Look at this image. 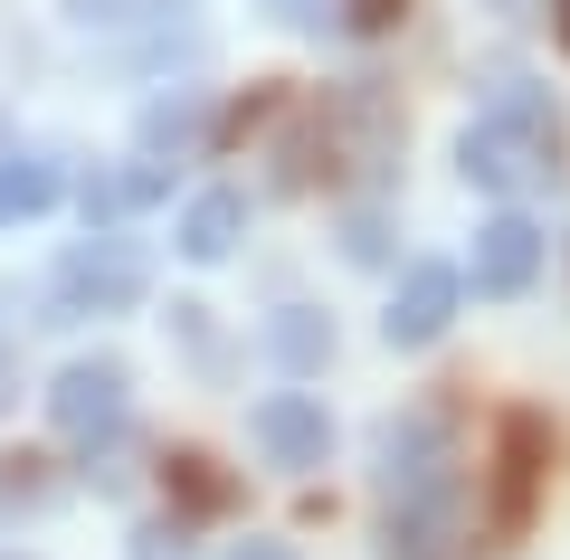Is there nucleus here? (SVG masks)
Wrapping results in <instances>:
<instances>
[{
  "label": "nucleus",
  "mask_w": 570,
  "mask_h": 560,
  "mask_svg": "<svg viewBox=\"0 0 570 560\" xmlns=\"http://www.w3.org/2000/svg\"><path fill=\"white\" fill-rule=\"evenodd\" d=\"M551 161H561V115H551V96L532 77H494V96L475 105V124L456 134V171H466L475 190H494V200H513V190H542Z\"/></svg>",
  "instance_id": "1"
},
{
  "label": "nucleus",
  "mask_w": 570,
  "mask_h": 560,
  "mask_svg": "<svg viewBox=\"0 0 570 560\" xmlns=\"http://www.w3.org/2000/svg\"><path fill=\"white\" fill-rule=\"evenodd\" d=\"M371 494L381 503H438L456 494V428L438 409H400L371 428Z\"/></svg>",
  "instance_id": "2"
},
{
  "label": "nucleus",
  "mask_w": 570,
  "mask_h": 560,
  "mask_svg": "<svg viewBox=\"0 0 570 560\" xmlns=\"http://www.w3.org/2000/svg\"><path fill=\"white\" fill-rule=\"evenodd\" d=\"M142 295H153V257H142L134 238H115V228L77 238V247L58 257V276H48L58 323H77V314H134Z\"/></svg>",
  "instance_id": "3"
},
{
  "label": "nucleus",
  "mask_w": 570,
  "mask_h": 560,
  "mask_svg": "<svg viewBox=\"0 0 570 560\" xmlns=\"http://www.w3.org/2000/svg\"><path fill=\"white\" fill-rule=\"evenodd\" d=\"M48 419H58L77 446H115L124 428H134V371H124L115 352L67 361V371H58V390H48Z\"/></svg>",
  "instance_id": "4"
},
{
  "label": "nucleus",
  "mask_w": 570,
  "mask_h": 560,
  "mask_svg": "<svg viewBox=\"0 0 570 560\" xmlns=\"http://www.w3.org/2000/svg\"><path fill=\"white\" fill-rule=\"evenodd\" d=\"M456 304H466V276H456V266H409L400 295H390V314H381V342L390 352H428V342L456 323Z\"/></svg>",
  "instance_id": "5"
},
{
  "label": "nucleus",
  "mask_w": 570,
  "mask_h": 560,
  "mask_svg": "<svg viewBox=\"0 0 570 560\" xmlns=\"http://www.w3.org/2000/svg\"><path fill=\"white\" fill-rule=\"evenodd\" d=\"M247 438H257L266 456L285 465V475H305V465H324L333 419H324V400H305V390H276V400H257V409H247Z\"/></svg>",
  "instance_id": "6"
},
{
  "label": "nucleus",
  "mask_w": 570,
  "mask_h": 560,
  "mask_svg": "<svg viewBox=\"0 0 570 560\" xmlns=\"http://www.w3.org/2000/svg\"><path fill=\"white\" fill-rule=\"evenodd\" d=\"M475 541L466 494H438V503H390L381 522V560H456Z\"/></svg>",
  "instance_id": "7"
},
{
  "label": "nucleus",
  "mask_w": 570,
  "mask_h": 560,
  "mask_svg": "<svg viewBox=\"0 0 570 560\" xmlns=\"http://www.w3.org/2000/svg\"><path fill=\"white\" fill-rule=\"evenodd\" d=\"M532 276H542V228H532L523 209H504V219L475 228V295H523Z\"/></svg>",
  "instance_id": "8"
},
{
  "label": "nucleus",
  "mask_w": 570,
  "mask_h": 560,
  "mask_svg": "<svg viewBox=\"0 0 570 560\" xmlns=\"http://www.w3.org/2000/svg\"><path fill=\"white\" fill-rule=\"evenodd\" d=\"M163 190H171V161L142 153V161H124V171H96V180H86V219L115 228V219H134V209H153Z\"/></svg>",
  "instance_id": "9"
},
{
  "label": "nucleus",
  "mask_w": 570,
  "mask_h": 560,
  "mask_svg": "<svg viewBox=\"0 0 570 560\" xmlns=\"http://www.w3.org/2000/svg\"><path fill=\"white\" fill-rule=\"evenodd\" d=\"M238 238H247V190H200L181 209V257L190 266H219Z\"/></svg>",
  "instance_id": "10"
},
{
  "label": "nucleus",
  "mask_w": 570,
  "mask_h": 560,
  "mask_svg": "<svg viewBox=\"0 0 570 560\" xmlns=\"http://www.w3.org/2000/svg\"><path fill=\"white\" fill-rule=\"evenodd\" d=\"M200 134H209V96H200V86H171V96L142 105V153H153V161H181Z\"/></svg>",
  "instance_id": "11"
},
{
  "label": "nucleus",
  "mask_w": 570,
  "mask_h": 560,
  "mask_svg": "<svg viewBox=\"0 0 570 560\" xmlns=\"http://www.w3.org/2000/svg\"><path fill=\"white\" fill-rule=\"evenodd\" d=\"M58 161L48 153H0V228L10 219H39V209H58Z\"/></svg>",
  "instance_id": "12"
},
{
  "label": "nucleus",
  "mask_w": 570,
  "mask_h": 560,
  "mask_svg": "<svg viewBox=\"0 0 570 560\" xmlns=\"http://www.w3.org/2000/svg\"><path fill=\"white\" fill-rule=\"evenodd\" d=\"M266 352H276L285 371L305 381V371H324V361H333V323L314 314V304H276V323H266Z\"/></svg>",
  "instance_id": "13"
},
{
  "label": "nucleus",
  "mask_w": 570,
  "mask_h": 560,
  "mask_svg": "<svg viewBox=\"0 0 570 560\" xmlns=\"http://www.w3.org/2000/svg\"><path fill=\"white\" fill-rule=\"evenodd\" d=\"M171 484H181V494L200 503V513H209V503H228V484L209 475V456H171Z\"/></svg>",
  "instance_id": "14"
},
{
  "label": "nucleus",
  "mask_w": 570,
  "mask_h": 560,
  "mask_svg": "<svg viewBox=\"0 0 570 560\" xmlns=\"http://www.w3.org/2000/svg\"><path fill=\"white\" fill-rule=\"evenodd\" d=\"M343 247H352V257H362V266H381V257H390V238H381V219H371V209H362V219L343 228Z\"/></svg>",
  "instance_id": "15"
},
{
  "label": "nucleus",
  "mask_w": 570,
  "mask_h": 560,
  "mask_svg": "<svg viewBox=\"0 0 570 560\" xmlns=\"http://www.w3.org/2000/svg\"><path fill=\"white\" fill-rule=\"evenodd\" d=\"M134 560H190V551H181V532H171V522H153V532H134Z\"/></svg>",
  "instance_id": "16"
},
{
  "label": "nucleus",
  "mask_w": 570,
  "mask_h": 560,
  "mask_svg": "<svg viewBox=\"0 0 570 560\" xmlns=\"http://www.w3.org/2000/svg\"><path fill=\"white\" fill-rule=\"evenodd\" d=\"M219 560H295V551H285V541H228Z\"/></svg>",
  "instance_id": "17"
},
{
  "label": "nucleus",
  "mask_w": 570,
  "mask_h": 560,
  "mask_svg": "<svg viewBox=\"0 0 570 560\" xmlns=\"http://www.w3.org/2000/svg\"><path fill=\"white\" fill-rule=\"evenodd\" d=\"M485 10H523V0H485Z\"/></svg>",
  "instance_id": "18"
},
{
  "label": "nucleus",
  "mask_w": 570,
  "mask_h": 560,
  "mask_svg": "<svg viewBox=\"0 0 570 560\" xmlns=\"http://www.w3.org/2000/svg\"><path fill=\"white\" fill-rule=\"evenodd\" d=\"M0 381H10V361H0Z\"/></svg>",
  "instance_id": "19"
}]
</instances>
